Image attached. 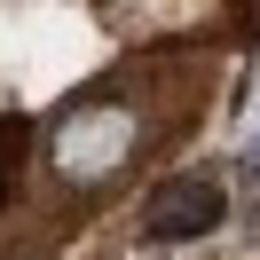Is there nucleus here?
<instances>
[{"mask_svg": "<svg viewBox=\"0 0 260 260\" xmlns=\"http://www.w3.org/2000/svg\"><path fill=\"white\" fill-rule=\"evenodd\" d=\"M134 142H142V126H134V111H118V103H79V111L55 118V166H63L71 181L118 174V166L134 158Z\"/></svg>", "mask_w": 260, "mask_h": 260, "instance_id": "obj_1", "label": "nucleus"}, {"mask_svg": "<svg viewBox=\"0 0 260 260\" xmlns=\"http://www.w3.org/2000/svg\"><path fill=\"white\" fill-rule=\"evenodd\" d=\"M244 181H252V205H260V126H252V142H244Z\"/></svg>", "mask_w": 260, "mask_h": 260, "instance_id": "obj_3", "label": "nucleus"}, {"mask_svg": "<svg viewBox=\"0 0 260 260\" xmlns=\"http://www.w3.org/2000/svg\"><path fill=\"white\" fill-rule=\"evenodd\" d=\"M229 221V189H221V174H166L158 189H150V205H142V229L158 244H189V237H213V229Z\"/></svg>", "mask_w": 260, "mask_h": 260, "instance_id": "obj_2", "label": "nucleus"}]
</instances>
